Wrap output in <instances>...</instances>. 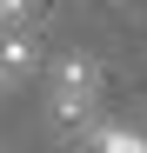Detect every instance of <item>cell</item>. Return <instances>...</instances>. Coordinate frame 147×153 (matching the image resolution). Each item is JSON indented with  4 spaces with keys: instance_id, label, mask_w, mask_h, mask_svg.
Returning a JSON list of instances; mask_svg holds the SVG:
<instances>
[{
    "instance_id": "6da1fadb",
    "label": "cell",
    "mask_w": 147,
    "mask_h": 153,
    "mask_svg": "<svg viewBox=\"0 0 147 153\" xmlns=\"http://www.w3.org/2000/svg\"><path fill=\"white\" fill-rule=\"evenodd\" d=\"M94 93H100L94 60H87V53H67V60L54 67V120H60V126H87Z\"/></svg>"
},
{
    "instance_id": "7a4b0ae2",
    "label": "cell",
    "mask_w": 147,
    "mask_h": 153,
    "mask_svg": "<svg viewBox=\"0 0 147 153\" xmlns=\"http://www.w3.org/2000/svg\"><path fill=\"white\" fill-rule=\"evenodd\" d=\"M7 40H0V80H7V73H27L34 67V40L20 33V27H0Z\"/></svg>"
},
{
    "instance_id": "3957f363",
    "label": "cell",
    "mask_w": 147,
    "mask_h": 153,
    "mask_svg": "<svg viewBox=\"0 0 147 153\" xmlns=\"http://www.w3.org/2000/svg\"><path fill=\"white\" fill-rule=\"evenodd\" d=\"M94 146H100V153H147V140L127 133V126H100V133H94Z\"/></svg>"
},
{
    "instance_id": "277c9868",
    "label": "cell",
    "mask_w": 147,
    "mask_h": 153,
    "mask_svg": "<svg viewBox=\"0 0 147 153\" xmlns=\"http://www.w3.org/2000/svg\"><path fill=\"white\" fill-rule=\"evenodd\" d=\"M27 7H34V0H0V27H14V20L27 13Z\"/></svg>"
}]
</instances>
